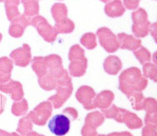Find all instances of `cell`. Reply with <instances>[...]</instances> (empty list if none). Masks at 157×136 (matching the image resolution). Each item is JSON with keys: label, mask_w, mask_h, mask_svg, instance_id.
<instances>
[{"label": "cell", "mask_w": 157, "mask_h": 136, "mask_svg": "<svg viewBox=\"0 0 157 136\" xmlns=\"http://www.w3.org/2000/svg\"><path fill=\"white\" fill-rule=\"evenodd\" d=\"M147 85L148 80L137 67L127 68L119 76L118 88L126 96L135 92H142Z\"/></svg>", "instance_id": "1"}, {"label": "cell", "mask_w": 157, "mask_h": 136, "mask_svg": "<svg viewBox=\"0 0 157 136\" xmlns=\"http://www.w3.org/2000/svg\"><path fill=\"white\" fill-rule=\"evenodd\" d=\"M55 90H56V93L49 97L47 101L51 102L55 109H59L70 98L73 91L72 80L67 71L58 79Z\"/></svg>", "instance_id": "2"}, {"label": "cell", "mask_w": 157, "mask_h": 136, "mask_svg": "<svg viewBox=\"0 0 157 136\" xmlns=\"http://www.w3.org/2000/svg\"><path fill=\"white\" fill-rule=\"evenodd\" d=\"M131 16L133 21L132 31L134 35L138 38L146 37L148 34L150 25L147 12L142 8H139L132 13Z\"/></svg>", "instance_id": "3"}, {"label": "cell", "mask_w": 157, "mask_h": 136, "mask_svg": "<svg viewBox=\"0 0 157 136\" xmlns=\"http://www.w3.org/2000/svg\"><path fill=\"white\" fill-rule=\"evenodd\" d=\"M30 25L36 29L39 34L47 42L52 43L56 40L58 34L54 26L50 25L44 17L40 15L34 16L31 18Z\"/></svg>", "instance_id": "4"}, {"label": "cell", "mask_w": 157, "mask_h": 136, "mask_svg": "<svg viewBox=\"0 0 157 136\" xmlns=\"http://www.w3.org/2000/svg\"><path fill=\"white\" fill-rule=\"evenodd\" d=\"M53 106L48 101L39 103L33 110L28 114L33 123L37 126H44L50 117L52 113Z\"/></svg>", "instance_id": "5"}, {"label": "cell", "mask_w": 157, "mask_h": 136, "mask_svg": "<svg viewBox=\"0 0 157 136\" xmlns=\"http://www.w3.org/2000/svg\"><path fill=\"white\" fill-rule=\"evenodd\" d=\"M99 41L101 46L108 52L112 53L119 48V43L117 36L106 27H102L96 32Z\"/></svg>", "instance_id": "6"}, {"label": "cell", "mask_w": 157, "mask_h": 136, "mask_svg": "<svg viewBox=\"0 0 157 136\" xmlns=\"http://www.w3.org/2000/svg\"><path fill=\"white\" fill-rule=\"evenodd\" d=\"M70 123V119L64 114H56L49 121L48 127L55 135L63 136L69 132Z\"/></svg>", "instance_id": "7"}, {"label": "cell", "mask_w": 157, "mask_h": 136, "mask_svg": "<svg viewBox=\"0 0 157 136\" xmlns=\"http://www.w3.org/2000/svg\"><path fill=\"white\" fill-rule=\"evenodd\" d=\"M113 120L118 123H124L131 129L140 128L143 125L142 120L136 113L120 107H118L117 112Z\"/></svg>", "instance_id": "8"}, {"label": "cell", "mask_w": 157, "mask_h": 136, "mask_svg": "<svg viewBox=\"0 0 157 136\" xmlns=\"http://www.w3.org/2000/svg\"><path fill=\"white\" fill-rule=\"evenodd\" d=\"M9 56L15 65L25 67L31 60V48L28 44L24 43L22 46L13 50Z\"/></svg>", "instance_id": "9"}, {"label": "cell", "mask_w": 157, "mask_h": 136, "mask_svg": "<svg viewBox=\"0 0 157 136\" xmlns=\"http://www.w3.org/2000/svg\"><path fill=\"white\" fill-rule=\"evenodd\" d=\"M95 95L96 93L93 88L88 85L80 87L75 93L76 99L86 110L95 109L93 103Z\"/></svg>", "instance_id": "10"}, {"label": "cell", "mask_w": 157, "mask_h": 136, "mask_svg": "<svg viewBox=\"0 0 157 136\" xmlns=\"http://www.w3.org/2000/svg\"><path fill=\"white\" fill-rule=\"evenodd\" d=\"M47 67V73L56 78L60 77L66 71L63 66L62 59L57 54H50L44 57Z\"/></svg>", "instance_id": "11"}, {"label": "cell", "mask_w": 157, "mask_h": 136, "mask_svg": "<svg viewBox=\"0 0 157 136\" xmlns=\"http://www.w3.org/2000/svg\"><path fill=\"white\" fill-rule=\"evenodd\" d=\"M0 91L10 94L12 99L14 101L21 100L24 96L21 84L11 79L5 83H0Z\"/></svg>", "instance_id": "12"}, {"label": "cell", "mask_w": 157, "mask_h": 136, "mask_svg": "<svg viewBox=\"0 0 157 136\" xmlns=\"http://www.w3.org/2000/svg\"><path fill=\"white\" fill-rule=\"evenodd\" d=\"M30 18L26 16L23 14L12 20L9 29V35L14 38L21 37L25 29L30 25Z\"/></svg>", "instance_id": "13"}, {"label": "cell", "mask_w": 157, "mask_h": 136, "mask_svg": "<svg viewBox=\"0 0 157 136\" xmlns=\"http://www.w3.org/2000/svg\"><path fill=\"white\" fill-rule=\"evenodd\" d=\"M117 37L119 43V48L122 49H128L133 51L142 46L141 40L131 35L122 32L118 34Z\"/></svg>", "instance_id": "14"}, {"label": "cell", "mask_w": 157, "mask_h": 136, "mask_svg": "<svg viewBox=\"0 0 157 136\" xmlns=\"http://www.w3.org/2000/svg\"><path fill=\"white\" fill-rule=\"evenodd\" d=\"M114 99V94L110 90H103L95 95L93 103L94 108L107 109L110 106Z\"/></svg>", "instance_id": "15"}, {"label": "cell", "mask_w": 157, "mask_h": 136, "mask_svg": "<svg viewBox=\"0 0 157 136\" xmlns=\"http://www.w3.org/2000/svg\"><path fill=\"white\" fill-rule=\"evenodd\" d=\"M88 65V60L84 57L70 61L69 65V72L74 77H81L86 72Z\"/></svg>", "instance_id": "16"}, {"label": "cell", "mask_w": 157, "mask_h": 136, "mask_svg": "<svg viewBox=\"0 0 157 136\" xmlns=\"http://www.w3.org/2000/svg\"><path fill=\"white\" fill-rule=\"evenodd\" d=\"M104 71L109 74L116 75L122 68L121 60L116 55H109L103 63Z\"/></svg>", "instance_id": "17"}, {"label": "cell", "mask_w": 157, "mask_h": 136, "mask_svg": "<svg viewBox=\"0 0 157 136\" xmlns=\"http://www.w3.org/2000/svg\"><path fill=\"white\" fill-rule=\"evenodd\" d=\"M13 68L10 59L6 56L0 58V83H5L10 79Z\"/></svg>", "instance_id": "18"}, {"label": "cell", "mask_w": 157, "mask_h": 136, "mask_svg": "<svg viewBox=\"0 0 157 136\" xmlns=\"http://www.w3.org/2000/svg\"><path fill=\"white\" fill-rule=\"evenodd\" d=\"M104 11L107 16L115 18L123 15L125 9L120 0H113L106 4L104 7Z\"/></svg>", "instance_id": "19"}, {"label": "cell", "mask_w": 157, "mask_h": 136, "mask_svg": "<svg viewBox=\"0 0 157 136\" xmlns=\"http://www.w3.org/2000/svg\"><path fill=\"white\" fill-rule=\"evenodd\" d=\"M5 9L7 19L12 21L20 15L18 6L20 4V0H5Z\"/></svg>", "instance_id": "20"}, {"label": "cell", "mask_w": 157, "mask_h": 136, "mask_svg": "<svg viewBox=\"0 0 157 136\" xmlns=\"http://www.w3.org/2000/svg\"><path fill=\"white\" fill-rule=\"evenodd\" d=\"M31 68L38 78L44 76L47 73V67L44 57L36 56L31 60Z\"/></svg>", "instance_id": "21"}, {"label": "cell", "mask_w": 157, "mask_h": 136, "mask_svg": "<svg viewBox=\"0 0 157 136\" xmlns=\"http://www.w3.org/2000/svg\"><path fill=\"white\" fill-rule=\"evenodd\" d=\"M58 79L50 74L46 73L44 76L38 78V83L39 86L44 90L52 91L55 89Z\"/></svg>", "instance_id": "22"}, {"label": "cell", "mask_w": 157, "mask_h": 136, "mask_svg": "<svg viewBox=\"0 0 157 136\" xmlns=\"http://www.w3.org/2000/svg\"><path fill=\"white\" fill-rule=\"evenodd\" d=\"M51 12L55 23L64 20L67 18V9L63 3H55L51 8Z\"/></svg>", "instance_id": "23"}, {"label": "cell", "mask_w": 157, "mask_h": 136, "mask_svg": "<svg viewBox=\"0 0 157 136\" xmlns=\"http://www.w3.org/2000/svg\"><path fill=\"white\" fill-rule=\"evenodd\" d=\"M24 7L23 15L28 18L37 15L39 5L37 0H21Z\"/></svg>", "instance_id": "24"}, {"label": "cell", "mask_w": 157, "mask_h": 136, "mask_svg": "<svg viewBox=\"0 0 157 136\" xmlns=\"http://www.w3.org/2000/svg\"><path fill=\"white\" fill-rule=\"evenodd\" d=\"M104 120L105 117L103 114L101 112L96 110L87 114L85 119V123L97 128L104 122Z\"/></svg>", "instance_id": "25"}, {"label": "cell", "mask_w": 157, "mask_h": 136, "mask_svg": "<svg viewBox=\"0 0 157 136\" xmlns=\"http://www.w3.org/2000/svg\"><path fill=\"white\" fill-rule=\"evenodd\" d=\"M57 34H69L71 33L75 27L74 22L67 18L59 22H56L54 26Z\"/></svg>", "instance_id": "26"}, {"label": "cell", "mask_w": 157, "mask_h": 136, "mask_svg": "<svg viewBox=\"0 0 157 136\" xmlns=\"http://www.w3.org/2000/svg\"><path fill=\"white\" fill-rule=\"evenodd\" d=\"M33 129V122L28 115L20 119L17 131L21 136H25Z\"/></svg>", "instance_id": "27"}, {"label": "cell", "mask_w": 157, "mask_h": 136, "mask_svg": "<svg viewBox=\"0 0 157 136\" xmlns=\"http://www.w3.org/2000/svg\"><path fill=\"white\" fill-rule=\"evenodd\" d=\"M28 110V104L25 99L15 101L12 106V113L15 116H22L26 113Z\"/></svg>", "instance_id": "28"}, {"label": "cell", "mask_w": 157, "mask_h": 136, "mask_svg": "<svg viewBox=\"0 0 157 136\" xmlns=\"http://www.w3.org/2000/svg\"><path fill=\"white\" fill-rule=\"evenodd\" d=\"M143 76L156 82L157 81V68L156 64L150 62L143 64Z\"/></svg>", "instance_id": "29"}, {"label": "cell", "mask_w": 157, "mask_h": 136, "mask_svg": "<svg viewBox=\"0 0 157 136\" xmlns=\"http://www.w3.org/2000/svg\"><path fill=\"white\" fill-rule=\"evenodd\" d=\"M127 98L131 102L132 107L136 110H142V104L144 99H145L143 93L142 92H135Z\"/></svg>", "instance_id": "30"}, {"label": "cell", "mask_w": 157, "mask_h": 136, "mask_svg": "<svg viewBox=\"0 0 157 136\" xmlns=\"http://www.w3.org/2000/svg\"><path fill=\"white\" fill-rule=\"evenodd\" d=\"M80 43L88 49H93L95 48L97 46L95 34L92 32L84 34L80 38Z\"/></svg>", "instance_id": "31"}, {"label": "cell", "mask_w": 157, "mask_h": 136, "mask_svg": "<svg viewBox=\"0 0 157 136\" xmlns=\"http://www.w3.org/2000/svg\"><path fill=\"white\" fill-rule=\"evenodd\" d=\"M133 53L139 62L143 65L151 60V54L145 47L141 46L138 49L133 51Z\"/></svg>", "instance_id": "32"}, {"label": "cell", "mask_w": 157, "mask_h": 136, "mask_svg": "<svg viewBox=\"0 0 157 136\" xmlns=\"http://www.w3.org/2000/svg\"><path fill=\"white\" fill-rule=\"evenodd\" d=\"M142 110H144L146 113H157V102L156 99L152 98H145L143 101Z\"/></svg>", "instance_id": "33"}, {"label": "cell", "mask_w": 157, "mask_h": 136, "mask_svg": "<svg viewBox=\"0 0 157 136\" xmlns=\"http://www.w3.org/2000/svg\"><path fill=\"white\" fill-rule=\"evenodd\" d=\"M85 57V51L78 45L72 46L69 49L68 58L70 61Z\"/></svg>", "instance_id": "34"}, {"label": "cell", "mask_w": 157, "mask_h": 136, "mask_svg": "<svg viewBox=\"0 0 157 136\" xmlns=\"http://www.w3.org/2000/svg\"><path fill=\"white\" fill-rule=\"evenodd\" d=\"M142 136H157L156 125L147 124L142 131Z\"/></svg>", "instance_id": "35"}, {"label": "cell", "mask_w": 157, "mask_h": 136, "mask_svg": "<svg viewBox=\"0 0 157 136\" xmlns=\"http://www.w3.org/2000/svg\"><path fill=\"white\" fill-rule=\"evenodd\" d=\"M81 134L82 136H96L98 135L96 128L85 123L81 130Z\"/></svg>", "instance_id": "36"}, {"label": "cell", "mask_w": 157, "mask_h": 136, "mask_svg": "<svg viewBox=\"0 0 157 136\" xmlns=\"http://www.w3.org/2000/svg\"><path fill=\"white\" fill-rule=\"evenodd\" d=\"M63 113L67 116L70 120H75L78 117V112L73 107H66L63 110Z\"/></svg>", "instance_id": "37"}, {"label": "cell", "mask_w": 157, "mask_h": 136, "mask_svg": "<svg viewBox=\"0 0 157 136\" xmlns=\"http://www.w3.org/2000/svg\"><path fill=\"white\" fill-rule=\"evenodd\" d=\"M144 121L145 124H152L157 126V113H146Z\"/></svg>", "instance_id": "38"}, {"label": "cell", "mask_w": 157, "mask_h": 136, "mask_svg": "<svg viewBox=\"0 0 157 136\" xmlns=\"http://www.w3.org/2000/svg\"><path fill=\"white\" fill-rule=\"evenodd\" d=\"M140 0H123L124 5L129 10H135L137 8Z\"/></svg>", "instance_id": "39"}, {"label": "cell", "mask_w": 157, "mask_h": 136, "mask_svg": "<svg viewBox=\"0 0 157 136\" xmlns=\"http://www.w3.org/2000/svg\"><path fill=\"white\" fill-rule=\"evenodd\" d=\"M7 101L6 97L2 94L0 93V115L4 112L6 104Z\"/></svg>", "instance_id": "40"}, {"label": "cell", "mask_w": 157, "mask_h": 136, "mask_svg": "<svg viewBox=\"0 0 157 136\" xmlns=\"http://www.w3.org/2000/svg\"><path fill=\"white\" fill-rule=\"evenodd\" d=\"M149 31L152 35V37L154 38L155 41H156V23H155L153 24H150L149 26Z\"/></svg>", "instance_id": "41"}, {"label": "cell", "mask_w": 157, "mask_h": 136, "mask_svg": "<svg viewBox=\"0 0 157 136\" xmlns=\"http://www.w3.org/2000/svg\"><path fill=\"white\" fill-rule=\"evenodd\" d=\"M110 136H133L130 132L127 131L124 132H115L109 134Z\"/></svg>", "instance_id": "42"}, {"label": "cell", "mask_w": 157, "mask_h": 136, "mask_svg": "<svg viewBox=\"0 0 157 136\" xmlns=\"http://www.w3.org/2000/svg\"><path fill=\"white\" fill-rule=\"evenodd\" d=\"M0 136H21L16 132H9L0 129Z\"/></svg>", "instance_id": "43"}, {"label": "cell", "mask_w": 157, "mask_h": 136, "mask_svg": "<svg viewBox=\"0 0 157 136\" xmlns=\"http://www.w3.org/2000/svg\"><path fill=\"white\" fill-rule=\"evenodd\" d=\"M25 136H45V135L40 134H38L37 132H36L35 131H31V132L28 133Z\"/></svg>", "instance_id": "44"}, {"label": "cell", "mask_w": 157, "mask_h": 136, "mask_svg": "<svg viewBox=\"0 0 157 136\" xmlns=\"http://www.w3.org/2000/svg\"><path fill=\"white\" fill-rule=\"evenodd\" d=\"M96 136H110L109 134L108 135H104V134H99V135H97Z\"/></svg>", "instance_id": "45"}, {"label": "cell", "mask_w": 157, "mask_h": 136, "mask_svg": "<svg viewBox=\"0 0 157 136\" xmlns=\"http://www.w3.org/2000/svg\"><path fill=\"white\" fill-rule=\"evenodd\" d=\"M100 1H101L103 2H107L110 1V0H100Z\"/></svg>", "instance_id": "46"}, {"label": "cell", "mask_w": 157, "mask_h": 136, "mask_svg": "<svg viewBox=\"0 0 157 136\" xmlns=\"http://www.w3.org/2000/svg\"><path fill=\"white\" fill-rule=\"evenodd\" d=\"M2 34L0 33V42H1V40H2Z\"/></svg>", "instance_id": "47"}, {"label": "cell", "mask_w": 157, "mask_h": 136, "mask_svg": "<svg viewBox=\"0 0 157 136\" xmlns=\"http://www.w3.org/2000/svg\"><path fill=\"white\" fill-rule=\"evenodd\" d=\"M5 0H0V2H4Z\"/></svg>", "instance_id": "48"}]
</instances>
